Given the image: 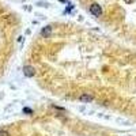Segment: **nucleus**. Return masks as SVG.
I'll return each mask as SVG.
<instances>
[{"label":"nucleus","mask_w":136,"mask_h":136,"mask_svg":"<svg viewBox=\"0 0 136 136\" xmlns=\"http://www.w3.org/2000/svg\"><path fill=\"white\" fill-rule=\"evenodd\" d=\"M90 12H91L94 16H101V14H102V8H101L99 4L94 3V4L90 6Z\"/></svg>","instance_id":"f257e3e1"},{"label":"nucleus","mask_w":136,"mask_h":136,"mask_svg":"<svg viewBox=\"0 0 136 136\" xmlns=\"http://www.w3.org/2000/svg\"><path fill=\"white\" fill-rule=\"evenodd\" d=\"M23 74L26 75L27 78H31L36 75V69H34V67H31V65H26V67L23 68Z\"/></svg>","instance_id":"f03ea898"},{"label":"nucleus","mask_w":136,"mask_h":136,"mask_svg":"<svg viewBox=\"0 0 136 136\" xmlns=\"http://www.w3.org/2000/svg\"><path fill=\"white\" fill-rule=\"evenodd\" d=\"M93 99H94V98H93V95H90V94H82L79 97L80 102H91Z\"/></svg>","instance_id":"7ed1b4c3"},{"label":"nucleus","mask_w":136,"mask_h":136,"mask_svg":"<svg viewBox=\"0 0 136 136\" xmlns=\"http://www.w3.org/2000/svg\"><path fill=\"white\" fill-rule=\"evenodd\" d=\"M50 33H52V27H50V26H46V27H44V29H42L41 36H42V37H49Z\"/></svg>","instance_id":"20e7f679"},{"label":"nucleus","mask_w":136,"mask_h":136,"mask_svg":"<svg viewBox=\"0 0 136 136\" xmlns=\"http://www.w3.org/2000/svg\"><path fill=\"white\" fill-rule=\"evenodd\" d=\"M0 136H10L6 129H0Z\"/></svg>","instance_id":"39448f33"},{"label":"nucleus","mask_w":136,"mask_h":136,"mask_svg":"<svg viewBox=\"0 0 136 136\" xmlns=\"http://www.w3.org/2000/svg\"><path fill=\"white\" fill-rule=\"evenodd\" d=\"M23 112H25V113H31V110H30L29 108H25V109H23Z\"/></svg>","instance_id":"423d86ee"}]
</instances>
